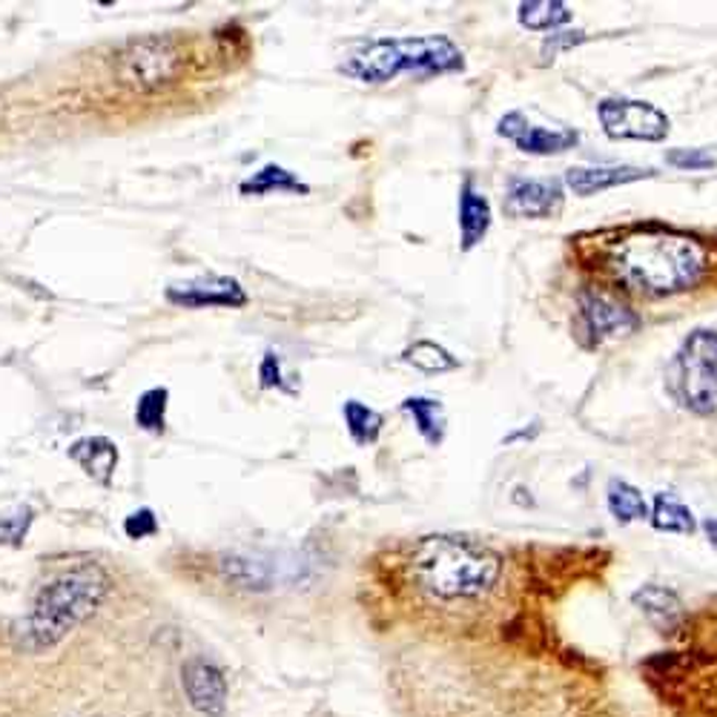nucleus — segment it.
Instances as JSON below:
<instances>
[{
	"label": "nucleus",
	"mask_w": 717,
	"mask_h": 717,
	"mask_svg": "<svg viewBox=\"0 0 717 717\" xmlns=\"http://www.w3.org/2000/svg\"><path fill=\"white\" fill-rule=\"evenodd\" d=\"M382 680L394 717H629L611 671L569 643L405 641Z\"/></svg>",
	"instance_id": "nucleus-1"
},
{
	"label": "nucleus",
	"mask_w": 717,
	"mask_h": 717,
	"mask_svg": "<svg viewBox=\"0 0 717 717\" xmlns=\"http://www.w3.org/2000/svg\"><path fill=\"white\" fill-rule=\"evenodd\" d=\"M666 646L637 664L660 717H717V606L686 611Z\"/></svg>",
	"instance_id": "nucleus-2"
},
{
	"label": "nucleus",
	"mask_w": 717,
	"mask_h": 717,
	"mask_svg": "<svg viewBox=\"0 0 717 717\" xmlns=\"http://www.w3.org/2000/svg\"><path fill=\"white\" fill-rule=\"evenodd\" d=\"M606 267L629 290L671 296L701 285L709 271V250L683 232H629L606 250Z\"/></svg>",
	"instance_id": "nucleus-3"
},
{
	"label": "nucleus",
	"mask_w": 717,
	"mask_h": 717,
	"mask_svg": "<svg viewBox=\"0 0 717 717\" xmlns=\"http://www.w3.org/2000/svg\"><path fill=\"white\" fill-rule=\"evenodd\" d=\"M112 594V577L98 563H81L55 574L38 588L32 609L15 625V643L26 655L61 646Z\"/></svg>",
	"instance_id": "nucleus-4"
},
{
	"label": "nucleus",
	"mask_w": 717,
	"mask_h": 717,
	"mask_svg": "<svg viewBox=\"0 0 717 717\" xmlns=\"http://www.w3.org/2000/svg\"><path fill=\"white\" fill-rule=\"evenodd\" d=\"M345 75L362 84H387L402 72L419 75H447L465 70V55L445 35L428 38H379L356 49L339 67Z\"/></svg>",
	"instance_id": "nucleus-5"
},
{
	"label": "nucleus",
	"mask_w": 717,
	"mask_h": 717,
	"mask_svg": "<svg viewBox=\"0 0 717 717\" xmlns=\"http://www.w3.org/2000/svg\"><path fill=\"white\" fill-rule=\"evenodd\" d=\"M671 391L694 414H717V331L689 333L671 362Z\"/></svg>",
	"instance_id": "nucleus-6"
},
{
	"label": "nucleus",
	"mask_w": 717,
	"mask_h": 717,
	"mask_svg": "<svg viewBox=\"0 0 717 717\" xmlns=\"http://www.w3.org/2000/svg\"><path fill=\"white\" fill-rule=\"evenodd\" d=\"M184 72V52L172 35H144L127 40L116 52L118 81L132 93H158Z\"/></svg>",
	"instance_id": "nucleus-7"
},
{
	"label": "nucleus",
	"mask_w": 717,
	"mask_h": 717,
	"mask_svg": "<svg viewBox=\"0 0 717 717\" xmlns=\"http://www.w3.org/2000/svg\"><path fill=\"white\" fill-rule=\"evenodd\" d=\"M602 130L609 139L629 141H664L669 135V116L652 107L648 100L606 98L597 107Z\"/></svg>",
	"instance_id": "nucleus-8"
},
{
	"label": "nucleus",
	"mask_w": 717,
	"mask_h": 717,
	"mask_svg": "<svg viewBox=\"0 0 717 717\" xmlns=\"http://www.w3.org/2000/svg\"><path fill=\"white\" fill-rule=\"evenodd\" d=\"M181 686H184L187 703L201 717H224L230 703V683L227 674L207 657H190L181 666Z\"/></svg>",
	"instance_id": "nucleus-9"
},
{
	"label": "nucleus",
	"mask_w": 717,
	"mask_h": 717,
	"mask_svg": "<svg viewBox=\"0 0 717 717\" xmlns=\"http://www.w3.org/2000/svg\"><path fill=\"white\" fill-rule=\"evenodd\" d=\"M164 299L184 310H201V308H244L248 304V294L239 285V278L230 276H199L190 282H178V285L167 287Z\"/></svg>",
	"instance_id": "nucleus-10"
},
{
	"label": "nucleus",
	"mask_w": 717,
	"mask_h": 717,
	"mask_svg": "<svg viewBox=\"0 0 717 717\" xmlns=\"http://www.w3.org/2000/svg\"><path fill=\"white\" fill-rule=\"evenodd\" d=\"M579 313H583L588 333L597 342L625 336L637 327V316L632 313V308H625L623 301L614 299L611 294H602V290H583Z\"/></svg>",
	"instance_id": "nucleus-11"
},
{
	"label": "nucleus",
	"mask_w": 717,
	"mask_h": 717,
	"mask_svg": "<svg viewBox=\"0 0 717 717\" xmlns=\"http://www.w3.org/2000/svg\"><path fill=\"white\" fill-rule=\"evenodd\" d=\"M563 207V187L546 178H511L505 210L517 218H548Z\"/></svg>",
	"instance_id": "nucleus-12"
},
{
	"label": "nucleus",
	"mask_w": 717,
	"mask_h": 717,
	"mask_svg": "<svg viewBox=\"0 0 717 717\" xmlns=\"http://www.w3.org/2000/svg\"><path fill=\"white\" fill-rule=\"evenodd\" d=\"M500 135L511 139L517 144V150L528 155H560L571 150L579 141L574 130H548V127H537L531 121H525L523 112H509L500 121Z\"/></svg>",
	"instance_id": "nucleus-13"
},
{
	"label": "nucleus",
	"mask_w": 717,
	"mask_h": 717,
	"mask_svg": "<svg viewBox=\"0 0 717 717\" xmlns=\"http://www.w3.org/2000/svg\"><path fill=\"white\" fill-rule=\"evenodd\" d=\"M218 571H222V577L227 583L244 588V591H271L278 583V565L262 554H241V551L222 554L218 557Z\"/></svg>",
	"instance_id": "nucleus-14"
},
{
	"label": "nucleus",
	"mask_w": 717,
	"mask_h": 717,
	"mask_svg": "<svg viewBox=\"0 0 717 717\" xmlns=\"http://www.w3.org/2000/svg\"><path fill=\"white\" fill-rule=\"evenodd\" d=\"M67 454H70L72 463L81 465L86 477L98 482L100 488L112 486L118 459H121L116 442L107 440V437H81V440L72 442Z\"/></svg>",
	"instance_id": "nucleus-15"
},
{
	"label": "nucleus",
	"mask_w": 717,
	"mask_h": 717,
	"mask_svg": "<svg viewBox=\"0 0 717 717\" xmlns=\"http://www.w3.org/2000/svg\"><path fill=\"white\" fill-rule=\"evenodd\" d=\"M632 602L652 620V625H655L660 634H669L680 620L686 618L689 611L674 588L655 586V583H646V586L637 588V591L632 594Z\"/></svg>",
	"instance_id": "nucleus-16"
},
{
	"label": "nucleus",
	"mask_w": 717,
	"mask_h": 717,
	"mask_svg": "<svg viewBox=\"0 0 717 717\" xmlns=\"http://www.w3.org/2000/svg\"><path fill=\"white\" fill-rule=\"evenodd\" d=\"M641 178H652V170L646 167H571L565 172V184L574 195H594L611 187L632 184Z\"/></svg>",
	"instance_id": "nucleus-17"
},
{
	"label": "nucleus",
	"mask_w": 717,
	"mask_h": 717,
	"mask_svg": "<svg viewBox=\"0 0 717 717\" xmlns=\"http://www.w3.org/2000/svg\"><path fill=\"white\" fill-rule=\"evenodd\" d=\"M488 230H491V204L482 193H479L477 187L465 181L459 187V239L463 244L459 248L468 253L479 244V241L486 239Z\"/></svg>",
	"instance_id": "nucleus-18"
},
{
	"label": "nucleus",
	"mask_w": 717,
	"mask_h": 717,
	"mask_svg": "<svg viewBox=\"0 0 717 717\" xmlns=\"http://www.w3.org/2000/svg\"><path fill=\"white\" fill-rule=\"evenodd\" d=\"M241 195H271V193H301L308 195L310 187L304 181H299V176H294L285 167L278 164H267L259 172H253L250 178L241 181Z\"/></svg>",
	"instance_id": "nucleus-19"
},
{
	"label": "nucleus",
	"mask_w": 717,
	"mask_h": 717,
	"mask_svg": "<svg viewBox=\"0 0 717 717\" xmlns=\"http://www.w3.org/2000/svg\"><path fill=\"white\" fill-rule=\"evenodd\" d=\"M402 410H408L414 422H417V431L431 445H440L445 440V408L440 402L428 399V396H410V399L402 402Z\"/></svg>",
	"instance_id": "nucleus-20"
},
{
	"label": "nucleus",
	"mask_w": 717,
	"mask_h": 717,
	"mask_svg": "<svg viewBox=\"0 0 717 717\" xmlns=\"http://www.w3.org/2000/svg\"><path fill=\"white\" fill-rule=\"evenodd\" d=\"M652 525H655L657 531H669V534H694V531H697V519H694L692 509H689V505H683L678 497H671V494H657L655 497Z\"/></svg>",
	"instance_id": "nucleus-21"
},
{
	"label": "nucleus",
	"mask_w": 717,
	"mask_h": 717,
	"mask_svg": "<svg viewBox=\"0 0 717 717\" xmlns=\"http://www.w3.org/2000/svg\"><path fill=\"white\" fill-rule=\"evenodd\" d=\"M167 408H170V391L167 387H150L135 402V425L144 433L162 437L167 431Z\"/></svg>",
	"instance_id": "nucleus-22"
},
{
	"label": "nucleus",
	"mask_w": 717,
	"mask_h": 717,
	"mask_svg": "<svg viewBox=\"0 0 717 717\" xmlns=\"http://www.w3.org/2000/svg\"><path fill=\"white\" fill-rule=\"evenodd\" d=\"M517 17L525 29L551 32L557 26L569 24L571 9L569 3H560V0H531V3H519Z\"/></svg>",
	"instance_id": "nucleus-23"
},
{
	"label": "nucleus",
	"mask_w": 717,
	"mask_h": 717,
	"mask_svg": "<svg viewBox=\"0 0 717 717\" xmlns=\"http://www.w3.org/2000/svg\"><path fill=\"white\" fill-rule=\"evenodd\" d=\"M606 500H609V511L614 514L618 523H634V519L648 517V505L643 494L634 486L623 482V479H611Z\"/></svg>",
	"instance_id": "nucleus-24"
},
{
	"label": "nucleus",
	"mask_w": 717,
	"mask_h": 717,
	"mask_svg": "<svg viewBox=\"0 0 717 717\" xmlns=\"http://www.w3.org/2000/svg\"><path fill=\"white\" fill-rule=\"evenodd\" d=\"M345 425L347 433L354 437L356 445H371V442L379 440V431H382V417H379L377 410L362 405L359 399H347L345 408Z\"/></svg>",
	"instance_id": "nucleus-25"
},
{
	"label": "nucleus",
	"mask_w": 717,
	"mask_h": 717,
	"mask_svg": "<svg viewBox=\"0 0 717 717\" xmlns=\"http://www.w3.org/2000/svg\"><path fill=\"white\" fill-rule=\"evenodd\" d=\"M402 359L425 373H445L459 368V359L447 354L445 347L437 345V342H417V345H410L408 350L402 354Z\"/></svg>",
	"instance_id": "nucleus-26"
},
{
	"label": "nucleus",
	"mask_w": 717,
	"mask_h": 717,
	"mask_svg": "<svg viewBox=\"0 0 717 717\" xmlns=\"http://www.w3.org/2000/svg\"><path fill=\"white\" fill-rule=\"evenodd\" d=\"M32 523H35V511H32L29 505H17L15 511L0 514V546H24V540L29 537Z\"/></svg>",
	"instance_id": "nucleus-27"
},
{
	"label": "nucleus",
	"mask_w": 717,
	"mask_h": 717,
	"mask_svg": "<svg viewBox=\"0 0 717 717\" xmlns=\"http://www.w3.org/2000/svg\"><path fill=\"white\" fill-rule=\"evenodd\" d=\"M259 385L264 387V391H271V387H276V391H285V394H296V387H290L285 382V371H282V359H278L276 350H267L262 359V365H259Z\"/></svg>",
	"instance_id": "nucleus-28"
},
{
	"label": "nucleus",
	"mask_w": 717,
	"mask_h": 717,
	"mask_svg": "<svg viewBox=\"0 0 717 717\" xmlns=\"http://www.w3.org/2000/svg\"><path fill=\"white\" fill-rule=\"evenodd\" d=\"M666 162L678 170H712L717 164L715 155H709L706 150H671Z\"/></svg>",
	"instance_id": "nucleus-29"
},
{
	"label": "nucleus",
	"mask_w": 717,
	"mask_h": 717,
	"mask_svg": "<svg viewBox=\"0 0 717 717\" xmlns=\"http://www.w3.org/2000/svg\"><path fill=\"white\" fill-rule=\"evenodd\" d=\"M124 534L130 540H144V537L158 534V517H155V511L153 509L132 511L130 517L124 519Z\"/></svg>",
	"instance_id": "nucleus-30"
},
{
	"label": "nucleus",
	"mask_w": 717,
	"mask_h": 717,
	"mask_svg": "<svg viewBox=\"0 0 717 717\" xmlns=\"http://www.w3.org/2000/svg\"><path fill=\"white\" fill-rule=\"evenodd\" d=\"M583 40H586V32H557V35H551V38L546 40L542 52H546L548 58H554L560 49L577 47V44H583Z\"/></svg>",
	"instance_id": "nucleus-31"
},
{
	"label": "nucleus",
	"mask_w": 717,
	"mask_h": 717,
	"mask_svg": "<svg viewBox=\"0 0 717 717\" xmlns=\"http://www.w3.org/2000/svg\"><path fill=\"white\" fill-rule=\"evenodd\" d=\"M703 534H706V540H709V546L717 551V519H703Z\"/></svg>",
	"instance_id": "nucleus-32"
}]
</instances>
